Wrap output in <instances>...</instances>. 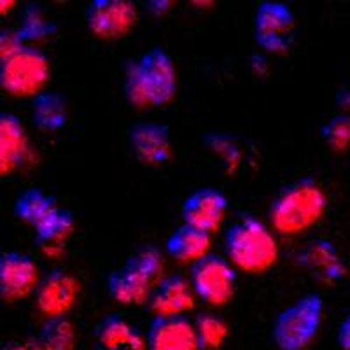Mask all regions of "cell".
<instances>
[{"mask_svg": "<svg viewBox=\"0 0 350 350\" xmlns=\"http://www.w3.org/2000/svg\"><path fill=\"white\" fill-rule=\"evenodd\" d=\"M177 93V68L165 49L154 48L130 62L124 70V96L135 109L163 107Z\"/></svg>", "mask_w": 350, "mask_h": 350, "instance_id": "cell-1", "label": "cell"}, {"mask_svg": "<svg viewBox=\"0 0 350 350\" xmlns=\"http://www.w3.org/2000/svg\"><path fill=\"white\" fill-rule=\"evenodd\" d=\"M327 208V195L314 177H301L280 189L270 203L271 228L277 233L295 237L310 230L323 219Z\"/></svg>", "mask_w": 350, "mask_h": 350, "instance_id": "cell-2", "label": "cell"}, {"mask_svg": "<svg viewBox=\"0 0 350 350\" xmlns=\"http://www.w3.org/2000/svg\"><path fill=\"white\" fill-rule=\"evenodd\" d=\"M226 259L245 273H265L279 261V243L267 224L254 215H243L224 237Z\"/></svg>", "mask_w": 350, "mask_h": 350, "instance_id": "cell-3", "label": "cell"}, {"mask_svg": "<svg viewBox=\"0 0 350 350\" xmlns=\"http://www.w3.org/2000/svg\"><path fill=\"white\" fill-rule=\"evenodd\" d=\"M324 317V299L308 293L286 306L275 317L271 340L279 350H305L317 338Z\"/></svg>", "mask_w": 350, "mask_h": 350, "instance_id": "cell-4", "label": "cell"}, {"mask_svg": "<svg viewBox=\"0 0 350 350\" xmlns=\"http://www.w3.org/2000/svg\"><path fill=\"white\" fill-rule=\"evenodd\" d=\"M49 76V58L36 46L27 44L8 60L0 62V88L16 98H36L46 92Z\"/></svg>", "mask_w": 350, "mask_h": 350, "instance_id": "cell-5", "label": "cell"}, {"mask_svg": "<svg viewBox=\"0 0 350 350\" xmlns=\"http://www.w3.org/2000/svg\"><path fill=\"white\" fill-rule=\"evenodd\" d=\"M195 296L211 306H224L237 291V270L226 258L207 254L191 267L189 273Z\"/></svg>", "mask_w": 350, "mask_h": 350, "instance_id": "cell-6", "label": "cell"}, {"mask_svg": "<svg viewBox=\"0 0 350 350\" xmlns=\"http://www.w3.org/2000/svg\"><path fill=\"white\" fill-rule=\"evenodd\" d=\"M295 12L284 2L265 0L254 12V39L262 51L286 55L295 42Z\"/></svg>", "mask_w": 350, "mask_h": 350, "instance_id": "cell-7", "label": "cell"}, {"mask_svg": "<svg viewBox=\"0 0 350 350\" xmlns=\"http://www.w3.org/2000/svg\"><path fill=\"white\" fill-rule=\"evenodd\" d=\"M139 12L130 0H93L86 9L90 32L102 40L123 39L135 28Z\"/></svg>", "mask_w": 350, "mask_h": 350, "instance_id": "cell-8", "label": "cell"}, {"mask_svg": "<svg viewBox=\"0 0 350 350\" xmlns=\"http://www.w3.org/2000/svg\"><path fill=\"white\" fill-rule=\"evenodd\" d=\"M228 208H230V202L221 189L200 187L184 200L183 211H180L183 224L212 235L223 226Z\"/></svg>", "mask_w": 350, "mask_h": 350, "instance_id": "cell-9", "label": "cell"}, {"mask_svg": "<svg viewBox=\"0 0 350 350\" xmlns=\"http://www.w3.org/2000/svg\"><path fill=\"white\" fill-rule=\"evenodd\" d=\"M36 163L25 124L11 112H0V177Z\"/></svg>", "mask_w": 350, "mask_h": 350, "instance_id": "cell-10", "label": "cell"}, {"mask_svg": "<svg viewBox=\"0 0 350 350\" xmlns=\"http://www.w3.org/2000/svg\"><path fill=\"white\" fill-rule=\"evenodd\" d=\"M81 284L74 275L55 270L42 277L36 289V303L48 319L67 317L79 298Z\"/></svg>", "mask_w": 350, "mask_h": 350, "instance_id": "cell-11", "label": "cell"}, {"mask_svg": "<svg viewBox=\"0 0 350 350\" xmlns=\"http://www.w3.org/2000/svg\"><path fill=\"white\" fill-rule=\"evenodd\" d=\"M40 282L39 268L30 256L8 252L0 258V298L8 303L20 301L36 293Z\"/></svg>", "mask_w": 350, "mask_h": 350, "instance_id": "cell-12", "label": "cell"}, {"mask_svg": "<svg viewBox=\"0 0 350 350\" xmlns=\"http://www.w3.org/2000/svg\"><path fill=\"white\" fill-rule=\"evenodd\" d=\"M146 343L148 350H200L195 324L187 315L152 317Z\"/></svg>", "mask_w": 350, "mask_h": 350, "instance_id": "cell-13", "label": "cell"}, {"mask_svg": "<svg viewBox=\"0 0 350 350\" xmlns=\"http://www.w3.org/2000/svg\"><path fill=\"white\" fill-rule=\"evenodd\" d=\"M131 151L139 161L149 167H159L170 161L174 149H172V137L168 126L161 123H137L130 130Z\"/></svg>", "mask_w": 350, "mask_h": 350, "instance_id": "cell-14", "label": "cell"}, {"mask_svg": "<svg viewBox=\"0 0 350 350\" xmlns=\"http://www.w3.org/2000/svg\"><path fill=\"white\" fill-rule=\"evenodd\" d=\"M298 262L324 284H336L347 277L345 261L333 242L315 239L298 252Z\"/></svg>", "mask_w": 350, "mask_h": 350, "instance_id": "cell-15", "label": "cell"}, {"mask_svg": "<svg viewBox=\"0 0 350 350\" xmlns=\"http://www.w3.org/2000/svg\"><path fill=\"white\" fill-rule=\"evenodd\" d=\"M195 291L183 275H168L152 291L149 308L154 317L187 315L195 308Z\"/></svg>", "mask_w": 350, "mask_h": 350, "instance_id": "cell-16", "label": "cell"}, {"mask_svg": "<svg viewBox=\"0 0 350 350\" xmlns=\"http://www.w3.org/2000/svg\"><path fill=\"white\" fill-rule=\"evenodd\" d=\"M95 350H148L146 336L121 315L111 314L95 329Z\"/></svg>", "mask_w": 350, "mask_h": 350, "instance_id": "cell-17", "label": "cell"}, {"mask_svg": "<svg viewBox=\"0 0 350 350\" xmlns=\"http://www.w3.org/2000/svg\"><path fill=\"white\" fill-rule=\"evenodd\" d=\"M33 230L40 251L48 256H58L62 254L65 243L76 230V221L70 211L56 207Z\"/></svg>", "mask_w": 350, "mask_h": 350, "instance_id": "cell-18", "label": "cell"}, {"mask_svg": "<svg viewBox=\"0 0 350 350\" xmlns=\"http://www.w3.org/2000/svg\"><path fill=\"white\" fill-rule=\"evenodd\" d=\"M211 245L212 235L187 226V224H180L167 239L165 249L174 261L193 267L200 259L211 254Z\"/></svg>", "mask_w": 350, "mask_h": 350, "instance_id": "cell-19", "label": "cell"}, {"mask_svg": "<svg viewBox=\"0 0 350 350\" xmlns=\"http://www.w3.org/2000/svg\"><path fill=\"white\" fill-rule=\"evenodd\" d=\"M107 289L112 299L121 305H146L151 298L154 287L144 280L140 275L131 271L130 268L123 267L109 275Z\"/></svg>", "mask_w": 350, "mask_h": 350, "instance_id": "cell-20", "label": "cell"}, {"mask_svg": "<svg viewBox=\"0 0 350 350\" xmlns=\"http://www.w3.org/2000/svg\"><path fill=\"white\" fill-rule=\"evenodd\" d=\"M67 100L55 92H42L32 98V121L37 130L44 133L60 131L67 124Z\"/></svg>", "mask_w": 350, "mask_h": 350, "instance_id": "cell-21", "label": "cell"}, {"mask_svg": "<svg viewBox=\"0 0 350 350\" xmlns=\"http://www.w3.org/2000/svg\"><path fill=\"white\" fill-rule=\"evenodd\" d=\"M56 200L44 193L39 187H30L18 196L14 203V214L20 221L36 228L53 208H56Z\"/></svg>", "mask_w": 350, "mask_h": 350, "instance_id": "cell-22", "label": "cell"}, {"mask_svg": "<svg viewBox=\"0 0 350 350\" xmlns=\"http://www.w3.org/2000/svg\"><path fill=\"white\" fill-rule=\"evenodd\" d=\"M124 267L148 280L152 287L165 279V259L154 245H144L128 258Z\"/></svg>", "mask_w": 350, "mask_h": 350, "instance_id": "cell-23", "label": "cell"}, {"mask_svg": "<svg viewBox=\"0 0 350 350\" xmlns=\"http://www.w3.org/2000/svg\"><path fill=\"white\" fill-rule=\"evenodd\" d=\"M37 342L42 350H76V327L67 317L48 319Z\"/></svg>", "mask_w": 350, "mask_h": 350, "instance_id": "cell-24", "label": "cell"}, {"mask_svg": "<svg viewBox=\"0 0 350 350\" xmlns=\"http://www.w3.org/2000/svg\"><path fill=\"white\" fill-rule=\"evenodd\" d=\"M193 324H195L200 350H219L230 336V327H228L226 321L211 312L200 314L193 321Z\"/></svg>", "mask_w": 350, "mask_h": 350, "instance_id": "cell-25", "label": "cell"}, {"mask_svg": "<svg viewBox=\"0 0 350 350\" xmlns=\"http://www.w3.org/2000/svg\"><path fill=\"white\" fill-rule=\"evenodd\" d=\"M18 32H20L25 44L28 42V46H32V42H40V40H46L55 36L56 27L51 20H48V16L44 14L39 5L32 4L25 8Z\"/></svg>", "mask_w": 350, "mask_h": 350, "instance_id": "cell-26", "label": "cell"}, {"mask_svg": "<svg viewBox=\"0 0 350 350\" xmlns=\"http://www.w3.org/2000/svg\"><path fill=\"white\" fill-rule=\"evenodd\" d=\"M203 142L207 144L208 151L221 159L224 170L228 174H235L242 165L243 151L240 148V144L237 142L235 137L228 135V133H208Z\"/></svg>", "mask_w": 350, "mask_h": 350, "instance_id": "cell-27", "label": "cell"}, {"mask_svg": "<svg viewBox=\"0 0 350 350\" xmlns=\"http://www.w3.org/2000/svg\"><path fill=\"white\" fill-rule=\"evenodd\" d=\"M321 137L334 152H345L350 148V114L338 112L321 128Z\"/></svg>", "mask_w": 350, "mask_h": 350, "instance_id": "cell-28", "label": "cell"}, {"mask_svg": "<svg viewBox=\"0 0 350 350\" xmlns=\"http://www.w3.org/2000/svg\"><path fill=\"white\" fill-rule=\"evenodd\" d=\"M27 44L21 39L18 28H2L0 30V62L20 51Z\"/></svg>", "mask_w": 350, "mask_h": 350, "instance_id": "cell-29", "label": "cell"}, {"mask_svg": "<svg viewBox=\"0 0 350 350\" xmlns=\"http://www.w3.org/2000/svg\"><path fill=\"white\" fill-rule=\"evenodd\" d=\"M336 343L342 350H350V312L340 323L338 333H336Z\"/></svg>", "mask_w": 350, "mask_h": 350, "instance_id": "cell-30", "label": "cell"}, {"mask_svg": "<svg viewBox=\"0 0 350 350\" xmlns=\"http://www.w3.org/2000/svg\"><path fill=\"white\" fill-rule=\"evenodd\" d=\"M174 2L170 0H152V2H148V11L154 16H161V14H167L172 9Z\"/></svg>", "mask_w": 350, "mask_h": 350, "instance_id": "cell-31", "label": "cell"}, {"mask_svg": "<svg viewBox=\"0 0 350 350\" xmlns=\"http://www.w3.org/2000/svg\"><path fill=\"white\" fill-rule=\"evenodd\" d=\"M336 105L340 107V112L350 114V90H340L336 95Z\"/></svg>", "mask_w": 350, "mask_h": 350, "instance_id": "cell-32", "label": "cell"}, {"mask_svg": "<svg viewBox=\"0 0 350 350\" xmlns=\"http://www.w3.org/2000/svg\"><path fill=\"white\" fill-rule=\"evenodd\" d=\"M4 350H42L39 342H12L4 347Z\"/></svg>", "mask_w": 350, "mask_h": 350, "instance_id": "cell-33", "label": "cell"}, {"mask_svg": "<svg viewBox=\"0 0 350 350\" xmlns=\"http://www.w3.org/2000/svg\"><path fill=\"white\" fill-rule=\"evenodd\" d=\"M251 67H252V70H254L256 74H258V76H262V74L267 72L268 65H267V60H265L262 56L254 55L251 58Z\"/></svg>", "mask_w": 350, "mask_h": 350, "instance_id": "cell-34", "label": "cell"}, {"mask_svg": "<svg viewBox=\"0 0 350 350\" xmlns=\"http://www.w3.org/2000/svg\"><path fill=\"white\" fill-rule=\"evenodd\" d=\"M14 5H16V2H12V0H0V18H4L5 14H9V12L14 9Z\"/></svg>", "mask_w": 350, "mask_h": 350, "instance_id": "cell-35", "label": "cell"}, {"mask_svg": "<svg viewBox=\"0 0 350 350\" xmlns=\"http://www.w3.org/2000/svg\"><path fill=\"white\" fill-rule=\"evenodd\" d=\"M0 258H2V251H0Z\"/></svg>", "mask_w": 350, "mask_h": 350, "instance_id": "cell-36", "label": "cell"}]
</instances>
